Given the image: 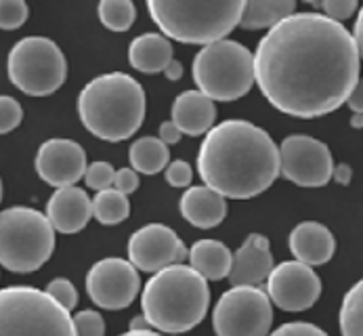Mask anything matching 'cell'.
Returning <instances> with one entry per match:
<instances>
[{
    "instance_id": "cell-1",
    "label": "cell",
    "mask_w": 363,
    "mask_h": 336,
    "mask_svg": "<svg viewBox=\"0 0 363 336\" xmlns=\"http://www.w3.org/2000/svg\"><path fill=\"white\" fill-rule=\"evenodd\" d=\"M355 36L323 13H294L271 28L255 51V78L267 101L294 118L336 112L359 84Z\"/></svg>"
},
{
    "instance_id": "cell-2",
    "label": "cell",
    "mask_w": 363,
    "mask_h": 336,
    "mask_svg": "<svg viewBox=\"0 0 363 336\" xmlns=\"http://www.w3.org/2000/svg\"><path fill=\"white\" fill-rule=\"evenodd\" d=\"M198 172L220 196L248 200L267 191L281 174L279 147L264 128L248 120H223L200 145Z\"/></svg>"
},
{
    "instance_id": "cell-3",
    "label": "cell",
    "mask_w": 363,
    "mask_h": 336,
    "mask_svg": "<svg viewBox=\"0 0 363 336\" xmlns=\"http://www.w3.org/2000/svg\"><path fill=\"white\" fill-rule=\"evenodd\" d=\"M210 305L208 280L191 265L174 263L154 274L141 294L143 315L152 328L166 335H183L204 322Z\"/></svg>"
},
{
    "instance_id": "cell-4",
    "label": "cell",
    "mask_w": 363,
    "mask_h": 336,
    "mask_svg": "<svg viewBox=\"0 0 363 336\" xmlns=\"http://www.w3.org/2000/svg\"><path fill=\"white\" fill-rule=\"evenodd\" d=\"M84 128L109 143L130 139L145 118V91L124 72L93 78L78 95Z\"/></svg>"
},
{
    "instance_id": "cell-5",
    "label": "cell",
    "mask_w": 363,
    "mask_h": 336,
    "mask_svg": "<svg viewBox=\"0 0 363 336\" xmlns=\"http://www.w3.org/2000/svg\"><path fill=\"white\" fill-rule=\"evenodd\" d=\"M246 2H170L150 0L147 11L166 38L187 45H214L242 23Z\"/></svg>"
},
{
    "instance_id": "cell-6",
    "label": "cell",
    "mask_w": 363,
    "mask_h": 336,
    "mask_svg": "<svg viewBox=\"0 0 363 336\" xmlns=\"http://www.w3.org/2000/svg\"><path fill=\"white\" fill-rule=\"evenodd\" d=\"M55 250V227L47 215L13 206L0 215V263L11 274L40 269Z\"/></svg>"
},
{
    "instance_id": "cell-7",
    "label": "cell",
    "mask_w": 363,
    "mask_h": 336,
    "mask_svg": "<svg viewBox=\"0 0 363 336\" xmlns=\"http://www.w3.org/2000/svg\"><path fill=\"white\" fill-rule=\"evenodd\" d=\"M0 315L2 336H78L69 311L32 286L2 288Z\"/></svg>"
},
{
    "instance_id": "cell-8",
    "label": "cell",
    "mask_w": 363,
    "mask_h": 336,
    "mask_svg": "<svg viewBox=\"0 0 363 336\" xmlns=\"http://www.w3.org/2000/svg\"><path fill=\"white\" fill-rule=\"evenodd\" d=\"M194 82L212 101H235L257 82L255 53L229 38L202 47L194 59Z\"/></svg>"
},
{
    "instance_id": "cell-9",
    "label": "cell",
    "mask_w": 363,
    "mask_h": 336,
    "mask_svg": "<svg viewBox=\"0 0 363 336\" xmlns=\"http://www.w3.org/2000/svg\"><path fill=\"white\" fill-rule=\"evenodd\" d=\"M9 80L30 97L55 93L67 76V61L57 43L47 36H28L13 45L6 59Z\"/></svg>"
},
{
    "instance_id": "cell-10",
    "label": "cell",
    "mask_w": 363,
    "mask_h": 336,
    "mask_svg": "<svg viewBox=\"0 0 363 336\" xmlns=\"http://www.w3.org/2000/svg\"><path fill=\"white\" fill-rule=\"evenodd\" d=\"M260 286H231L212 309L216 336H269L273 305Z\"/></svg>"
},
{
    "instance_id": "cell-11",
    "label": "cell",
    "mask_w": 363,
    "mask_h": 336,
    "mask_svg": "<svg viewBox=\"0 0 363 336\" xmlns=\"http://www.w3.org/2000/svg\"><path fill=\"white\" fill-rule=\"evenodd\" d=\"M281 177L301 187H323L334 174L330 147L309 135H290L279 145Z\"/></svg>"
},
{
    "instance_id": "cell-12",
    "label": "cell",
    "mask_w": 363,
    "mask_h": 336,
    "mask_svg": "<svg viewBox=\"0 0 363 336\" xmlns=\"http://www.w3.org/2000/svg\"><path fill=\"white\" fill-rule=\"evenodd\" d=\"M139 290V269L124 259H101L86 274V294L97 307L107 311L130 307Z\"/></svg>"
},
{
    "instance_id": "cell-13",
    "label": "cell",
    "mask_w": 363,
    "mask_h": 336,
    "mask_svg": "<svg viewBox=\"0 0 363 336\" xmlns=\"http://www.w3.org/2000/svg\"><path fill=\"white\" fill-rule=\"evenodd\" d=\"M267 294L284 311H307L321 296V280L311 265L301 261L279 263L269 280Z\"/></svg>"
},
{
    "instance_id": "cell-14",
    "label": "cell",
    "mask_w": 363,
    "mask_h": 336,
    "mask_svg": "<svg viewBox=\"0 0 363 336\" xmlns=\"http://www.w3.org/2000/svg\"><path fill=\"white\" fill-rule=\"evenodd\" d=\"M181 248V237L168 225H145L137 229L128 240V261L139 271L157 274L164 267L179 263Z\"/></svg>"
},
{
    "instance_id": "cell-15",
    "label": "cell",
    "mask_w": 363,
    "mask_h": 336,
    "mask_svg": "<svg viewBox=\"0 0 363 336\" xmlns=\"http://www.w3.org/2000/svg\"><path fill=\"white\" fill-rule=\"evenodd\" d=\"M89 170L86 154L80 143L72 139H49L36 154V172L52 187H72L84 179Z\"/></svg>"
},
{
    "instance_id": "cell-16",
    "label": "cell",
    "mask_w": 363,
    "mask_h": 336,
    "mask_svg": "<svg viewBox=\"0 0 363 336\" xmlns=\"http://www.w3.org/2000/svg\"><path fill=\"white\" fill-rule=\"evenodd\" d=\"M273 269L275 267L269 240L262 233H250L238 252H233L229 281L231 286H260L269 280Z\"/></svg>"
},
{
    "instance_id": "cell-17",
    "label": "cell",
    "mask_w": 363,
    "mask_h": 336,
    "mask_svg": "<svg viewBox=\"0 0 363 336\" xmlns=\"http://www.w3.org/2000/svg\"><path fill=\"white\" fill-rule=\"evenodd\" d=\"M47 217L59 233H78L82 231L91 217H95L93 200L82 187H61L47 202Z\"/></svg>"
},
{
    "instance_id": "cell-18",
    "label": "cell",
    "mask_w": 363,
    "mask_h": 336,
    "mask_svg": "<svg viewBox=\"0 0 363 336\" xmlns=\"http://www.w3.org/2000/svg\"><path fill=\"white\" fill-rule=\"evenodd\" d=\"M288 246L290 252L296 257V261L317 267V265H325L334 257L336 240L325 225L317 221H305L292 229L288 237Z\"/></svg>"
},
{
    "instance_id": "cell-19",
    "label": "cell",
    "mask_w": 363,
    "mask_h": 336,
    "mask_svg": "<svg viewBox=\"0 0 363 336\" xmlns=\"http://www.w3.org/2000/svg\"><path fill=\"white\" fill-rule=\"evenodd\" d=\"M214 120L216 106L202 91H185L172 103V122L183 130V135H208L216 126Z\"/></svg>"
},
{
    "instance_id": "cell-20",
    "label": "cell",
    "mask_w": 363,
    "mask_h": 336,
    "mask_svg": "<svg viewBox=\"0 0 363 336\" xmlns=\"http://www.w3.org/2000/svg\"><path fill=\"white\" fill-rule=\"evenodd\" d=\"M181 215L200 229H212L227 217V198L208 185L187 187L181 196Z\"/></svg>"
},
{
    "instance_id": "cell-21",
    "label": "cell",
    "mask_w": 363,
    "mask_h": 336,
    "mask_svg": "<svg viewBox=\"0 0 363 336\" xmlns=\"http://www.w3.org/2000/svg\"><path fill=\"white\" fill-rule=\"evenodd\" d=\"M172 45L164 34L157 32H145L137 36L128 47V61L135 69L143 74H157L170 65L172 57Z\"/></svg>"
},
{
    "instance_id": "cell-22",
    "label": "cell",
    "mask_w": 363,
    "mask_h": 336,
    "mask_svg": "<svg viewBox=\"0 0 363 336\" xmlns=\"http://www.w3.org/2000/svg\"><path fill=\"white\" fill-rule=\"evenodd\" d=\"M189 265L206 280H223L231 274L233 252L218 240H198L189 248Z\"/></svg>"
},
{
    "instance_id": "cell-23",
    "label": "cell",
    "mask_w": 363,
    "mask_h": 336,
    "mask_svg": "<svg viewBox=\"0 0 363 336\" xmlns=\"http://www.w3.org/2000/svg\"><path fill=\"white\" fill-rule=\"evenodd\" d=\"M296 13V2L292 0H250L244 6L242 23L244 30H264L275 28L279 21Z\"/></svg>"
},
{
    "instance_id": "cell-24",
    "label": "cell",
    "mask_w": 363,
    "mask_h": 336,
    "mask_svg": "<svg viewBox=\"0 0 363 336\" xmlns=\"http://www.w3.org/2000/svg\"><path fill=\"white\" fill-rule=\"evenodd\" d=\"M130 167L143 174H157L170 164L168 145L160 137H139L128 150Z\"/></svg>"
},
{
    "instance_id": "cell-25",
    "label": "cell",
    "mask_w": 363,
    "mask_h": 336,
    "mask_svg": "<svg viewBox=\"0 0 363 336\" xmlns=\"http://www.w3.org/2000/svg\"><path fill=\"white\" fill-rule=\"evenodd\" d=\"M93 211H95V219L101 225H118L128 219L130 202H128V196L111 187V189L99 191L93 198Z\"/></svg>"
},
{
    "instance_id": "cell-26",
    "label": "cell",
    "mask_w": 363,
    "mask_h": 336,
    "mask_svg": "<svg viewBox=\"0 0 363 336\" xmlns=\"http://www.w3.org/2000/svg\"><path fill=\"white\" fill-rule=\"evenodd\" d=\"M340 335L363 336V280L349 288L340 305Z\"/></svg>"
},
{
    "instance_id": "cell-27",
    "label": "cell",
    "mask_w": 363,
    "mask_h": 336,
    "mask_svg": "<svg viewBox=\"0 0 363 336\" xmlns=\"http://www.w3.org/2000/svg\"><path fill=\"white\" fill-rule=\"evenodd\" d=\"M99 19L111 32H126L137 19V6L130 0H104L97 6Z\"/></svg>"
},
{
    "instance_id": "cell-28",
    "label": "cell",
    "mask_w": 363,
    "mask_h": 336,
    "mask_svg": "<svg viewBox=\"0 0 363 336\" xmlns=\"http://www.w3.org/2000/svg\"><path fill=\"white\" fill-rule=\"evenodd\" d=\"M116 168L111 167L109 162H93L89 164V170L84 174V183L89 189L93 191H105V189H111L113 187V181H116Z\"/></svg>"
},
{
    "instance_id": "cell-29",
    "label": "cell",
    "mask_w": 363,
    "mask_h": 336,
    "mask_svg": "<svg viewBox=\"0 0 363 336\" xmlns=\"http://www.w3.org/2000/svg\"><path fill=\"white\" fill-rule=\"evenodd\" d=\"M28 4L23 0H2L0 2V28L11 32L26 23L28 19Z\"/></svg>"
},
{
    "instance_id": "cell-30",
    "label": "cell",
    "mask_w": 363,
    "mask_h": 336,
    "mask_svg": "<svg viewBox=\"0 0 363 336\" xmlns=\"http://www.w3.org/2000/svg\"><path fill=\"white\" fill-rule=\"evenodd\" d=\"M23 120V110L19 106V101L11 95H2L0 97V133L6 135L11 130H15Z\"/></svg>"
},
{
    "instance_id": "cell-31",
    "label": "cell",
    "mask_w": 363,
    "mask_h": 336,
    "mask_svg": "<svg viewBox=\"0 0 363 336\" xmlns=\"http://www.w3.org/2000/svg\"><path fill=\"white\" fill-rule=\"evenodd\" d=\"M315 9H319V13H323L325 17L342 23L345 19L353 17L357 11V0H325V2H311Z\"/></svg>"
},
{
    "instance_id": "cell-32",
    "label": "cell",
    "mask_w": 363,
    "mask_h": 336,
    "mask_svg": "<svg viewBox=\"0 0 363 336\" xmlns=\"http://www.w3.org/2000/svg\"><path fill=\"white\" fill-rule=\"evenodd\" d=\"M74 324H76V332H78V336L105 335V322L99 311H93V309L78 311V313L74 315Z\"/></svg>"
},
{
    "instance_id": "cell-33",
    "label": "cell",
    "mask_w": 363,
    "mask_h": 336,
    "mask_svg": "<svg viewBox=\"0 0 363 336\" xmlns=\"http://www.w3.org/2000/svg\"><path fill=\"white\" fill-rule=\"evenodd\" d=\"M47 292L57 303H61L67 311L76 309V305H78V290L72 281L65 280V278H55L52 281H49Z\"/></svg>"
},
{
    "instance_id": "cell-34",
    "label": "cell",
    "mask_w": 363,
    "mask_h": 336,
    "mask_svg": "<svg viewBox=\"0 0 363 336\" xmlns=\"http://www.w3.org/2000/svg\"><path fill=\"white\" fill-rule=\"evenodd\" d=\"M164 177L172 187H187L191 183V179H194V172H191V167L185 160H174V162H170L166 167Z\"/></svg>"
},
{
    "instance_id": "cell-35",
    "label": "cell",
    "mask_w": 363,
    "mask_h": 336,
    "mask_svg": "<svg viewBox=\"0 0 363 336\" xmlns=\"http://www.w3.org/2000/svg\"><path fill=\"white\" fill-rule=\"evenodd\" d=\"M271 336H330L325 330H321L319 326L309 324V322H288L284 326H279Z\"/></svg>"
},
{
    "instance_id": "cell-36",
    "label": "cell",
    "mask_w": 363,
    "mask_h": 336,
    "mask_svg": "<svg viewBox=\"0 0 363 336\" xmlns=\"http://www.w3.org/2000/svg\"><path fill=\"white\" fill-rule=\"evenodd\" d=\"M113 189L122 191L124 196L133 194L139 189V174L135 168H120L116 172V181H113Z\"/></svg>"
},
{
    "instance_id": "cell-37",
    "label": "cell",
    "mask_w": 363,
    "mask_h": 336,
    "mask_svg": "<svg viewBox=\"0 0 363 336\" xmlns=\"http://www.w3.org/2000/svg\"><path fill=\"white\" fill-rule=\"evenodd\" d=\"M157 137H160L166 145H174V143H179V141H181L183 130H181L172 120H166V122H162V124H160Z\"/></svg>"
},
{
    "instance_id": "cell-38",
    "label": "cell",
    "mask_w": 363,
    "mask_h": 336,
    "mask_svg": "<svg viewBox=\"0 0 363 336\" xmlns=\"http://www.w3.org/2000/svg\"><path fill=\"white\" fill-rule=\"evenodd\" d=\"M347 106L351 108V112L353 113H363V78L359 80V84L355 86L353 95L349 97Z\"/></svg>"
},
{
    "instance_id": "cell-39",
    "label": "cell",
    "mask_w": 363,
    "mask_h": 336,
    "mask_svg": "<svg viewBox=\"0 0 363 336\" xmlns=\"http://www.w3.org/2000/svg\"><path fill=\"white\" fill-rule=\"evenodd\" d=\"M332 179L338 183V185H349L351 183V179H353V170L349 164H336L334 167V174H332Z\"/></svg>"
},
{
    "instance_id": "cell-40",
    "label": "cell",
    "mask_w": 363,
    "mask_h": 336,
    "mask_svg": "<svg viewBox=\"0 0 363 336\" xmlns=\"http://www.w3.org/2000/svg\"><path fill=\"white\" fill-rule=\"evenodd\" d=\"M164 76H166L170 82L181 80V76H183V63H181V61H177V59H172V61H170V65L164 69Z\"/></svg>"
},
{
    "instance_id": "cell-41",
    "label": "cell",
    "mask_w": 363,
    "mask_h": 336,
    "mask_svg": "<svg viewBox=\"0 0 363 336\" xmlns=\"http://www.w3.org/2000/svg\"><path fill=\"white\" fill-rule=\"evenodd\" d=\"M353 36H355V40H357V47H359V53H362V59H363V6L359 9V13H357Z\"/></svg>"
},
{
    "instance_id": "cell-42",
    "label": "cell",
    "mask_w": 363,
    "mask_h": 336,
    "mask_svg": "<svg viewBox=\"0 0 363 336\" xmlns=\"http://www.w3.org/2000/svg\"><path fill=\"white\" fill-rule=\"evenodd\" d=\"M130 330H154V328H152L150 320L141 313V315H135L130 320Z\"/></svg>"
},
{
    "instance_id": "cell-43",
    "label": "cell",
    "mask_w": 363,
    "mask_h": 336,
    "mask_svg": "<svg viewBox=\"0 0 363 336\" xmlns=\"http://www.w3.org/2000/svg\"><path fill=\"white\" fill-rule=\"evenodd\" d=\"M120 336H164L156 332V330H128L126 335H120Z\"/></svg>"
},
{
    "instance_id": "cell-44",
    "label": "cell",
    "mask_w": 363,
    "mask_h": 336,
    "mask_svg": "<svg viewBox=\"0 0 363 336\" xmlns=\"http://www.w3.org/2000/svg\"><path fill=\"white\" fill-rule=\"evenodd\" d=\"M351 126H353V128H363V113H353Z\"/></svg>"
}]
</instances>
